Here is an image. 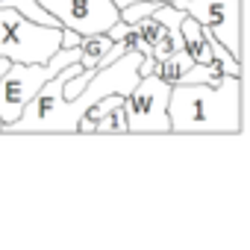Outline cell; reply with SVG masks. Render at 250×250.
I'll return each mask as SVG.
<instances>
[{
  "mask_svg": "<svg viewBox=\"0 0 250 250\" xmlns=\"http://www.w3.org/2000/svg\"><path fill=\"white\" fill-rule=\"evenodd\" d=\"M180 33H183V47L188 50L191 62H194V65H209V62H212V50H209V27L197 24L191 15L183 12Z\"/></svg>",
  "mask_w": 250,
  "mask_h": 250,
  "instance_id": "cell-7",
  "label": "cell"
},
{
  "mask_svg": "<svg viewBox=\"0 0 250 250\" xmlns=\"http://www.w3.org/2000/svg\"><path fill=\"white\" fill-rule=\"evenodd\" d=\"M168 97H171V83H165L156 74L139 77L133 91L124 97L127 133H171Z\"/></svg>",
  "mask_w": 250,
  "mask_h": 250,
  "instance_id": "cell-4",
  "label": "cell"
},
{
  "mask_svg": "<svg viewBox=\"0 0 250 250\" xmlns=\"http://www.w3.org/2000/svg\"><path fill=\"white\" fill-rule=\"evenodd\" d=\"M36 3L50 12L59 27L77 30L80 36L106 33L112 24L121 21V9L115 0H36Z\"/></svg>",
  "mask_w": 250,
  "mask_h": 250,
  "instance_id": "cell-5",
  "label": "cell"
},
{
  "mask_svg": "<svg viewBox=\"0 0 250 250\" xmlns=\"http://www.w3.org/2000/svg\"><path fill=\"white\" fill-rule=\"evenodd\" d=\"M71 62H80V47H59L47 62H9V68L0 74V124L9 127L36 91Z\"/></svg>",
  "mask_w": 250,
  "mask_h": 250,
  "instance_id": "cell-2",
  "label": "cell"
},
{
  "mask_svg": "<svg viewBox=\"0 0 250 250\" xmlns=\"http://www.w3.org/2000/svg\"><path fill=\"white\" fill-rule=\"evenodd\" d=\"M6 68H9V59H0V74H3Z\"/></svg>",
  "mask_w": 250,
  "mask_h": 250,
  "instance_id": "cell-14",
  "label": "cell"
},
{
  "mask_svg": "<svg viewBox=\"0 0 250 250\" xmlns=\"http://www.w3.org/2000/svg\"><path fill=\"white\" fill-rule=\"evenodd\" d=\"M77 47H80V65H83V71H94L103 62V56L109 53L112 39L106 33H91V36H80Z\"/></svg>",
  "mask_w": 250,
  "mask_h": 250,
  "instance_id": "cell-8",
  "label": "cell"
},
{
  "mask_svg": "<svg viewBox=\"0 0 250 250\" xmlns=\"http://www.w3.org/2000/svg\"><path fill=\"white\" fill-rule=\"evenodd\" d=\"M194 62H191V56H188V50L186 47H180V50H174L171 56H165L162 62H156V68H153V74L156 77H162L165 83H171V85H177L180 83V77L191 68Z\"/></svg>",
  "mask_w": 250,
  "mask_h": 250,
  "instance_id": "cell-9",
  "label": "cell"
},
{
  "mask_svg": "<svg viewBox=\"0 0 250 250\" xmlns=\"http://www.w3.org/2000/svg\"><path fill=\"white\" fill-rule=\"evenodd\" d=\"M0 127H3V124H0Z\"/></svg>",
  "mask_w": 250,
  "mask_h": 250,
  "instance_id": "cell-15",
  "label": "cell"
},
{
  "mask_svg": "<svg viewBox=\"0 0 250 250\" xmlns=\"http://www.w3.org/2000/svg\"><path fill=\"white\" fill-rule=\"evenodd\" d=\"M168 121L171 133H241V77L171 85Z\"/></svg>",
  "mask_w": 250,
  "mask_h": 250,
  "instance_id": "cell-1",
  "label": "cell"
},
{
  "mask_svg": "<svg viewBox=\"0 0 250 250\" xmlns=\"http://www.w3.org/2000/svg\"><path fill=\"white\" fill-rule=\"evenodd\" d=\"M0 9H18L21 15H27V18H33V21H39V24H50V27H59V21L50 15V12H44L36 0H0Z\"/></svg>",
  "mask_w": 250,
  "mask_h": 250,
  "instance_id": "cell-10",
  "label": "cell"
},
{
  "mask_svg": "<svg viewBox=\"0 0 250 250\" xmlns=\"http://www.w3.org/2000/svg\"><path fill=\"white\" fill-rule=\"evenodd\" d=\"M91 133H127V121H124V103L106 109L100 118L91 121Z\"/></svg>",
  "mask_w": 250,
  "mask_h": 250,
  "instance_id": "cell-11",
  "label": "cell"
},
{
  "mask_svg": "<svg viewBox=\"0 0 250 250\" xmlns=\"http://www.w3.org/2000/svg\"><path fill=\"white\" fill-rule=\"evenodd\" d=\"M77 44H80V33L62 27V47H77Z\"/></svg>",
  "mask_w": 250,
  "mask_h": 250,
  "instance_id": "cell-13",
  "label": "cell"
},
{
  "mask_svg": "<svg viewBox=\"0 0 250 250\" xmlns=\"http://www.w3.org/2000/svg\"><path fill=\"white\" fill-rule=\"evenodd\" d=\"M159 3H162V0H136V3H130V6H124V9H121V21H124V24H133V21L150 15Z\"/></svg>",
  "mask_w": 250,
  "mask_h": 250,
  "instance_id": "cell-12",
  "label": "cell"
},
{
  "mask_svg": "<svg viewBox=\"0 0 250 250\" xmlns=\"http://www.w3.org/2000/svg\"><path fill=\"white\" fill-rule=\"evenodd\" d=\"M171 3L191 15L197 24L209 27L212 36L232 53L238 56V42H241V30H238V0H171Z\"/></svg>",
  "mask_w": 250,
  "mask_h": 250,
  "instance_id": "cell-6",
  "label": "cell"
},
{
  "mask_svg": "<svg viewBox=\"0 0 250 250\" xmlns=\"http://www.w3.org/2000/svg\"><path fill=\"white\" fill-rule=\"evenodd\" d=\"M62 47V27L39 24L18 9H0V59L47 62Z\"/></svg>",
  "mask_w": 250,
  "mask_h": 250,
  "instance_id": "cell-3",
  "label": "cell"
}]
</instances>
